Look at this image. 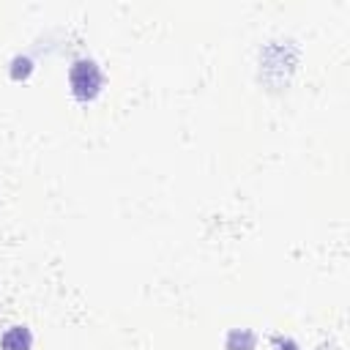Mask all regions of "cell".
Listing matches in <instances>:
<instances>
[{
	"label": "cell",
	"instance_id": "cell-1",
	"mask_svg": "<svg viewBox=\"0 0 350 350\" xmlns=\"http://www.w3.org/2000/svg\"><path fill=\"white\" fill-rule=\"evenodd\" d=\"M68 82H71V93L79 101H93L101 93L104 85V74L96 66V60H74V66L68 68Z\"/></svg>",
	"mask_w": 350,
	"mask_h": 350
},
{
	"label": "cell",
	"instance_id": "cell-2",
	"mask_svg": "<svg viewBox=\"0 0 350 350\" xmlns=\"http://www.w3.org/2000/svg\"><path fill=\"white\" fill-rule=\"evenodd\" d=\"M0 347L3 350H30L33 347V334L27 325H11L3 331L0 336Z\"/></svg>",
	"mask_w": 350,
	"mask_h": 350
}]
</instances>
